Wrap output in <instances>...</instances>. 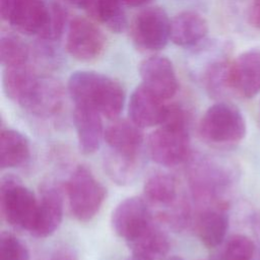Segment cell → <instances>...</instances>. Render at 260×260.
Segmentation results:
<instances>
[{
	"label": "cell",
	"instance_id": "obj_1",
	"mask_svg": "<svg viewBox=\"0 0 260 260\" xmlns=\"http://www.w3.org/2000/svg\"><path fill=\"white\" fill-rule=\"evenodd\" d=\"M67 89L74 106L94 109L108 119L116 120L124 107L125 92L122 85L95 71L73 72L68 79Z\"/></svg>",
	"mask_w": 260,
	"mask_h": 260
},
{
	"label": "cell",
	"instance_id": "obj_2",
	"mask_svg": "<svg viewBox=\"0 0 260 260\" xmlns=\"http://www.w3.org/2000/svg\"><path fill=\"white\" fill-rule=\"evenodd\" d=\"M190 150L185 111L177 105L168 106L165 120L148 138L150 157L157 165L175 167L187 160Z\"/></svg>",
	"mask_w": 260,
	"mask_h": 260
},
{
	"label": "cell",
	"instance_id": "obj_3",
	"mask_svg": "<svg viewBox=\"0 0 260 260\" xmlns=\"http://www.w3.org/2000/svg\"><path fill=\"white\" fill-rule=\"evenodd\" d=\"M199 130L202 137L215 144H233L244 139L246 120L234 105L219 102L207 109L201 118Z\"/></svg>",
	"mask_w": 260,
	"mask_h": 260
},
{
	"label": "cell",
	"instance_id": "obj_4",
	"mask_svg": "<svg viewBox=\"0 0 260 260\" xmlns=\"http://www.w3.org/2000/svg\"><path fill=\"white\" fill-rule=\"evenodd\" d=\"M66 190L73 216L83 222L91 220L96 215L107 194L103 184L84 166H78L72 172Z\"/></svg>",
	"mask_w": 260,
	"mask_h": 260
},
{
	"label": "cell",
	"instance_id": "obj_5",
	"mask_svg": "<svg viewBox=\"0 0 260 260\" xmlns=\"http://www.w3.org/2000/svg\"><path fill=\"white\" fill-rule=\"evenodd\" d=\"M1 211L12 226L30 232L38 212L39 200L34 192L11 176L2 179L0 187Z\"/></svg>",
	"mask_w": 260,
	"mask_h": 260
},
{
	"label": "cell",
	"instance_id": "obj_6",
	"mask_svg": "<svg viewBox=\"0 0 260 260\" xmlns=\"http://www.w3.org/2000/svg\"><path fill=\"white\" fill-rule=\"evenodd\" d=\"M130 35L139 49L159 51L171 41V19L162 8L147 7L133 18Z\"/></svg>",
	"mask_w": 260,
	"mask_h": 260
},
{
	"label": "cell",
	"instance_id": "obj_7",
	"mask_svg": "<svg viewBox=\"0 0 260 260\" xmlns=\"http://www.w3.org/2000/svg\"><path fill=\"white\" fill-rule=\"evenodd\" d=\"M233 171L210 157H199L190 169V184L201 201L215 202L233 182Z\"/></svg>",
	"mask_w": 260,
	"mask_h": 260
},
{
	"label": "cell",
	"instance_id": "obj_8",
	"mask_svg": "<svg viewBox=\"0 0 260 260\" xmlns=\"http://www.w3.org/2000/svg\"><path fill=\"white\" fill-rule=\"evenodd\" d=\"M106 39L103 31L89 19L74 17L66 35V51L76 60L92 61L100 57L105 49Z\"/></svg>",
	"mask_w": 260,
	"mask_h": 260
},
{
	"label": "cell",
	"instance_id": "obj_9",
	"mask_svg": "<svg viewBox=\"0 0 260 260\" xmlns=\"http://www.w3.org/2000/svg\"><path fill=\"white\" fill-rule=\"evenodd\" d=\"M232 93L252 99L260 92V48L247 50L231 62Z\"/></svg>",
	"mask_w": 260,
	"mask_h": 260
},
{
	"label": "cell",
	"instance_id": "obj_10",
	"mask_svg": "<svg viewBox=\"0 0 260 260\" xmlns=\"http://www.w3.org/2000/svg\"><path fill=\"white\" fill-rule=\"evenodd\" d=\"M151 222L152 214L148 204L139 197H129L121 201L111 217L114 232L126 242Z\"/></svg>",
	"mask_w": 260,
	"mask_h": 260
},
{
	"label": "cell",
	"instance_id": "obj_11",
	"mask_svg": "<svg viewBox=\"0 0 260 260\" xmlns=\"http://www.w3.org/2000/svg\"><path fill=\"white\" fill-rule=\"evenodd\" d=\"M139 75L146 88L162 100L173 98L178 90V78L173 63L164 56H152L139 65Z\"/></svg>",
	"mask_w": 260,
	"mask_h": 260
},
{
	"label": "cell",
	"instance_id": "obj_12",
	"mask_svg": "<svg viewBox=\"0 0 260 260\" xmlns=\"http://www.w3.org/2000/svg\"><path fill=\"white\" fill-rule=\"evenodd\" d=\"M50 19V3L43 0H14L7 17L11 26L27 36L42 37Z\"/></svg>",
	"mask_w": 260,
	"mask_h": 260
},
{
	"label": "cell",
	"instance_id": "obj_13",
	"mask_svg": "<svg viewBox=\"0 0 260 260\" xmlns=\"http://www.w3.org/2000/svg\"><path fill=\"white\" fill-rule=\"evenodd\" d=\"M167 111L165 100L143 84L137 86L131 93L128 104L129 118L140 128L159 126L166 118Z\"/></svg>",
	"mask_w": 260,
	"mask_h": 260
},
{
	"label": "cell",
	"instance_id": "obj_14",
	"mask_svg": "<svg viewBox=\"0 0 260 260\" xmlns=\"http://www.w3.org/2000/svg\"><path fill=\"white\" fill-rule=\"evenodd\" d=\"M63 217V197L59 188L53 184L42 187L38 212L30 235L47 238L59 228Z\"/></svg>",
	"mask_w": 260,
	"mask_h": 260
},
{
	"label": "cell",
	"instance_id": "obj_15",
	"mask_svg": "<svg viewBox=\"0 0 260 260\" xmlns=\"http://www.w3.org/2000/svg\"><path fill=\"white\" fill-rule=\"evenodd\" d=\"M110 152L121 157L137 160L143 142L141 128L131 120H115L104 134Z\"/></svg>",
	"mask_w": 260,
	"mask_h": 260
},
{
	"label": "cell",
	"instance_id": "obj_16",
	"mask_svg": "<svg viewBox=\"0 0 260 260\" xmlns=\"http://www.w3.org/2000/svg\"><path fill=\"white\" fill-rule=\"evenodd\" d=\"M73 122L80 150L85 154L95 152L105 134L102 114L84 106H74Z\"/></svg>",
	"mask_w": 260,
	"mask_h": 260
},
{
	"label": "cell",
	"instance_id": "obj_17",
	"mask_svg": "<svg viewBox=\"0 0 260 260\" xmlns=\"http://www.w3.org/2000/svg\"><path fill=\"white\" fill-rule=\"evenodd\" d=\"M40 75L26 64L5 68L3 73V88L6 95L23 109L29 102Z\"/></svg>",
	"mask_w": 260,
	"mask_h": 260
},
{
	"label": "cell",
	"instance_id": "obj_18",
	"mask_svg": "<svg viewBox=\"0 0 260 260\" xmlns=\"http://www.w3.org/2000/svg\"><path fill=\"white\" fill-rule=\"evenodd\" d=\"M206 19L195 11H183L171 20V41L180 47L196 46L207 36Z\"/></svg>",
	"mask_w": 260,
	"mask_h": 260
},
{
	"label": "cell",
	"instance_id": "obj_19",
	"mask_svg": "<svg viewBox=\"0 0 260 260\" xmlns=\"http://www.w3.org/2000/svg\"><path fill=\"white\" fill-rule=\"evenodd\" d=\"M229 230V215L220 205L203 209L196 222V231L201 243L207 248L218 247Z\"/></svg>",
	"mask_w": 260,
	"mask_h": 260
},
{
	"label": "cell",
	"instance_id": "obj_20",
	"mask_svg": "<svg viewBox=\"0 0 260 260\" xmlns=\"http://www.w3.org/2000/svg\"><path fill=\"white\" fill-rule=\"evenodd\" d=\"M62 102L63 89L60 82L49 76H41L24 110L37 116L48 117L60 110Z\"/></svg>",
	"mask_w": 260,
	"mask_h": 260
},
{
	"label": "cell",
	"instance_id": "obj_21",
	"mask_svg": "<svg viewBox=\"0 0 260 260\" xmlns=\"http://www.w3.org/2000/svg\"><path fill=\"white\" fill-rule=\"evenodd\" d=\"M132 255L148 260H160L170 249L167 235L153 222L126 242Z\"/></svg>",
	"mask_w": 260,
	"mask_h": 260
},
{
	"label": "cell",
	"instance_id": "obj_22",
	"mask_svg": "<svg viewBox=\"0 0 260 260\" xmlns=\"http://www.w3.org/2000/svg\"><path fill=\"white\" fill-rule=\"evenodd\" d=\"M30 155L29 141L25 135L13 130L2 129L0 134V166L11 169L21 166Z\"/></svg>",
	"mask_w": 260,
	"mask_h": 260
},
{
	"label": "cell",
	"instance_id": "obj_23",
	"mask_svg": "<svg viewBox=\"0 0 260 260\" xmlns=\"http://www.w3.org/2000/svg\"><path fill=\"white\" fill-rule=\"evenodd\" d=\"M144 196L148 202L164 206L166 209L175 205L179 200L178 185L173 176L162 172H156L150 175L143 187Z\"/></svg>",
	"mask_w": 260,
	"mask_h": 260
},
{
	"label": "cell",
	"instance_id": "obj_24",
	"mask_svg": "<svg viewBox=\"0 0 260 260\" xmlns=\"http://www.w3.org/2000/svg\"><path fill=\"white\" fill-rule=\"evenodd\" d=\"M122 0H89L85 9L88 14L105 24L113 32H122L127 25V18Z\"/></svg>",
	"mask_w": 260,
	"mask_h": 260
},
{
	"label": "cell",
	"instance_id": "obj_25",
	"mask_svg": "<svg viewBox=\"0 0 260 260\" xmlns=\"http://www.w3.org/2000/svg\"><path fill=\"white\" fill-rule=\"evenodd\" d=\"M231 61L217 59L208 64L202 74L203 84L213 98H224L233 94L230 83Z\"/></svg>",
	"mask_w": 260,
	"mask_h": 260
},
{
	"label": "cell",
	"instance_id": "obj_26",
	"mask_svg": "<svg viewBox=\"0 0 260 260\" xmlns=\"http://www.w3.org/2000/svg\"><path fill=\"white\" fill-rule=\"evenodd\" d=\"M29 51L25 43L13 34H2L0 38V61L5 67L26 64Z\"/></svg>",
	"mask_w": 260,
	"mask_h": 260
},
{
	"label": "cell",
	"instance_id": "obj_27",
	"mask_svg": "<svg viewBox=\"0 0 260 260\" xmlns=\"http://www.w3.org/2000/svg\"><path fill=\"white\" fill-rule=\"evenodd\" d=\"M254 242L244 235H234L225 243L222 260H252L256 254Z\"/></svg>",
	"mask_w": 260,
	"mask_h": 260
},
{
	"label": "cell",
	"instance_id": "obj_28",
	"mask_svg": "<svg viewBox=\"0 0 260 260\" xmlns=\"http://www.w3.org/2000/svg\"><path fill=\"white\" fill-rule=\"evenodd\" d=\"M0 260H29V253L18 238L3 233L0 238Z\"/></svg>",
	"mask_w": 260,
	"mask_h": 260
},
{
	"label": "cell",
	"instance_id": "obj_29",
	"mask_svg": "<svg viewBox=\"0 0 260 260\" xmlns=\"http://www.w3.org/2000/svg\"><path fill=\"white\" fill-rule=\"evenodd\" d=\"M65 22L66 12L64 9L58 3H50V19L44 34L39 39L48 42L57 41L63 32Z\"/></svg>",
	"mask_w": 260,
	"mask_h": 260
},
{
	"label": "cell",
	"instance_id": "obj_30",
	"mask_svg": "<svg viewBox=\"0 0 260 260\" xmlns=\"http://www.w3.org/2000/svg\"><path fill=\"white\" fill-rule=\"evenodd\" d=\"M249 22L260 30V0H252L248 11Z\"/></svg>",
	"mask_w": 260,
	"mask_h": 260
},
{
	"label": "cell",
	"instance_id": "obj_31",
	"mask_svg": "<svg viewBox=\"0 0 260 260\" xmlns=\"http://www.w3.org/2000/svg\"><path fill=\"white\" fill-rule=\"evenodd\" d=\"M49 260H75L73 255L67 250L56 251Z\"/></svg>",
	"mask_w": 260,
	"mask_h": 260
},
{
	"label": "cell",
	"instance_id": "obj_32",
	"mask_svg": "<svg viewBox=\"0 0 260 260\" xmlns=\"http://www.w3.org/2000/svg\"><path fill=\"white\" fill-rule=\"evenodd\" d=\"M252 226H253V231L255 233V236L260 244V213L255 214L253 216L252 219Z\"/></svg>",
	"mask_w": 260,
	"mask_h": 260
},
{
	"label": "cell",
	"instance_id": "obj_33",
	"mask_svg": "<svg viewBox=\"0 0 260 260\" xmlns=\"http://www.w3.org/2000/svg\"><path fill=\"white\" fill-rule=\"evenodd\" d=\"M123 3L127 6H131V7H139V6H143L147 3H149L151 0H122Z\"/></svg>",
	"mask_w": 260,
	"mask_h": 260
},
{
	"label": "cell",
	"instance_id": "obj_34",
	"mask_svg": "<svg viewBox=\"0 0 260 260\" xmlns=\"http://www.w3.org/2000/svg\"><path fill=\"white\" fill-rule=\"evenodd\" d=\"M68 2H70L71 4L79 7V8H82V9H85L87 3L89 0H67Z\"/></svg>",
	"mask_w": 260,
	"mask_h": 260
},
{
	"label": "cell",
	"instance_id": "obj_35",
	"mask_svg": "<svg viewBox=\"0 0 260 260\" xmlns=\"http://www.w3.org/2000/svg\"><path fill=\"white\" fill-rule=\"evenodd\" d=\"M128 260H148V259H145V258H142V257H138V256L132 255Z\"/></svg>",
	"mask_w": 260,
	"mask_h": 260
},
{
	"label": "cell",
	"instance_id": "obj_36",
	"mask_svg": "<svg viewBox=\"0 0 260 260\" xmlns=\"http://www.w3.org/2000/svg\"><path fill=\"white\" fill-rule=\"evenodd\" d=\"M168 260H184V259L181 258V257H179V256H172V257H170Z\"/></svg>",
	"mask_w": 260,
	"mask_h": 260
},
{
	"label": "cell",
	"instance_id": "obj_37",
	"mask_svg": "<svg viewBox=\"0 0 260 260\" xmlns=\"http://www.w3.org/2000/svg\"><path fill=\"white\" fill-rule=\"evenodd\" d=\"M252 260H260V252H256V254Z\"/></svg>",
	"mask_w": 260,
	"mask_h": 260
}]
</instances>
